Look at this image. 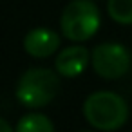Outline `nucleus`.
I'll return each instance as SVG.
<instances>
[{
	"mask_svg": "<svg viewBox=\"0 0 132 132\" xmlns=\"http://www.w3.org/2000/svg\"><path fill=\"white\" fill-rule=\"evenodd\" d=\"M58 90H60L58 72L45 67H35V69H27L20 76L15 94L24 107L42 109L56 98Z\"/></svg>",
	"mask_w": 132,
	"mask_h": 132,
	"instance_id": "nucleus-1",
	"label": "nucleus"
},
{
	"mask_svg": "<svg viewBox=\"0 0 132 132\" xmlns=\"http://www.w3.org/2000/svg\"><path fill=\"white\" fill-rule=\"evenodd\" d=\"M83 116L94 128L110 132V130H118L127 123L128 105L116 92L98 90L85 100Z\"/></svg>",
	"mask_w": 132,
	"mask_h": 132,
	"instance_id": "nucleus-2",
	"label": "nucleus"
},
{
	"mask_svg": "<svg viewBox=\"0 0 132 132\" xmlns=\"http://www.w3.org/2000/svg\"><path fill=\"white\" fill-rule=\"evenodd\" d=\"M100 9L90 0H72L62 13L60 27L65 38L72 42H85L100 29Z\"/></svg>",
	"mask_w": 132,
	"mask_h": 132,
	"instance_id": "nucleus-3",
	"label": "nucleus"
},
{
	"mask_svg": "<svg viewBox=\"0 0 132 132\" xmlns=\"http://www.w3.org/2000/svg\"><path fill=\"white\" fill-rule=\"evenodd\" d=\"M90 63L98 76L105 80H118L130 69V53L121 44H100L90 53Z\"/></svg>",
	"mask_w": 132,
	"mask_h": 132,
	"instance_id": "nucleus-4",
	"label": "nucleus"
},
{
	"mask_svg": "<svg viewBox=\"0 0 132 132\" xmlns=\"http://www.w3.org/2000/svg\"><path fill=\"white\" fill-rule=\"evenodd\" d=\"M60 47V36L47 27H35L24 38V49L35 58H47Z\"/></svg>",
	"mask_w": 132,
	"mask_h": 132,
	"instance_id": "nucleus-5",
	"label": "nucleus"
},
{
	"mask_svg": "<svg viewBox=\"0 0 132 132\" xmlns=\"http://www.w3.org/2000/svg\"><path fill=\"white\" fill-rule=\"evenodd\" d=\"M89 62H90V54L85 47L71 45V47H65L63 51L58 53L54 65H56V72L60 76L76 78L87 69Z\"/></svg>",
	"mask_w": 132,
	"mask_h": 132,
	"instance_id": "nucleus-6",
	"label": "nucleus"
},
{
	"mask_svg": "<svg viewBox=\"0 0 132 132\" xmlns=\"http://www.w3.org/2000/svg\"><path fill=\"white\" fill-rule=\"evenodd\" d=\"M15 132H54V127L47 116L31 112L18 119Z\"/></svg>",
	"mask_w": 132,
	"mask_h": 132,
	"instance_id": "nucleus-7",
	"label": "nucleus"
},
{
	"mask_svg": "<svg viewBox=\"0 0 132 132\" xmlns=\"http://www.w3.org/2000/svg\"><path fill=\"white\" fill-rule=\"evenodd\" d=\"M107 13L118 24L132 26V0H109Z\"/></svg>",
	"mask_w": 132,
	"mask_h": 132,
	"instance_id": "nucleus-8",
	"label": "nucleus"
},
{
	"mask_svg": "<svg viewBox=\"0 0 132 132\" xmlns=\"http://www.w3.org/2000/svg\"><path fill=\"white\" fill-rule=\"evenodd\" d=\"M0 132H13V128H11V125L4 119V118H0Z\"/></svg>",
	"mask_w": 132,
	"mask_h": 132,
	"instance_id": "nucleus-9",
	"label": "nucleus"
},
{
	"mask_svg": "<svg viewBox=\"0 0 132 132\" xmlns=\"http://www.w3.org/2000/svg\"><path fill=\"white\" fill-rule=\"evenodd\" d=\"M83 132H90V130H83Z\"/></svg>",
	"mask_w": 132,
	"mask_h": 132,
	"instance_id": "nucleus-10",
	"label": "nucleus"
}]
</instances>
